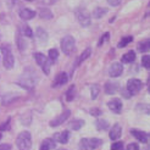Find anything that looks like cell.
Here are the masks:
<instances>
[{
	"mask_svg": "<svg viewBox=\"0 0 150 150\" xmlns=\"http://www.w3.org/2000/svg\"><path fill=\"white\" fill-rule=\"evenodd\" d=\"M37 82H38V76H37L35 71L32 69H28L22 73V76L20 77L18 84L26 89H32L35 86Z\"/></svg>",
	"mask_w": 150,
	"mask_h": 150,
	"instance_id": "1",
	"label": "cell"
},
{
	"mask_svg": "<svg viewBox=\"0 0 150 150\" xmlns=\"http://www.w3.org/2000/svg\"><path fill=\"white\" fill-rule=\"evenodd\" d=\"M16 144L18 150H31L32 148V137L31 133L23 131L18 134V137L16 139Z\"/></svg>",
	"mask_w": 150,
	"mask_h": 150,
	"instance_id": "2",
	"label": "cell"
},
{
	"mask_svg": "<svg viewBox=\"0 0 150 150\" xmlns=\"http://www.w3.org/2000/svg\"><path fill=\"white\" fill-rule=\"evenodd\" d=\"M61 50L65 55H71L76 50V40L72 35H66L61 39Z\"/></svg>",
	"mask_w": 150,
	"mask_h": 150,
	"instance_id": "3",
	"label": "cell"
},
{
	"mask_svg": "<svg viewBox=\"0 0 150 150\" xmlns=\"http://www.w3.org/2000/svg\"><path fill=\"white\" fill-rule=\"evenodd\" d=\"M1 54H3V60H4V66L5 69L11 70L15 64V59H13V54L11 51V48L9 45H1Z\"/></svg>",
	"mask_w": 150,
	"mask_h": 150,
	"instance_id": "4",
	"label": "cell"
},
{
	"mask_svg": "<svg viewBox=\"0 0 150 150\" xmlns=\"http://www.w3.org/2000/svg\"><path fill=\"white\" fill-rule=\"evenodd\" d=\"M103 144V140L98 138H83L79 142V150H94Z\"/></svg>",
	"mask_w": 150,
	"mask_h": 150,
	"instance_id": "5",
	"label": "cell"
},
{
	"mask_svg": "<svg viewBox=\"0 0 150 150\" xmlns=\"http://www.w3.org/2000/svg\"><path fill=\"white\" fill-rule=\"evenodd\" d=\"M34 59H35L37 64L40 66V69L43 70V72L45 74H49L50 73V67H51V61L44 54H42V52H35Z\"/></svg>",
	"mask_w": 150,
	"mask_h": 150,
	"instance_id": "6",
	"label": "cell"
},
{
	"mask_svg": "<svg viewBox=\"0 0 150 150\" xmlns=\"http://www.w3.org/2000/svg\"><path fill=\"white\" fill-rule=\"evenodd\" d=\"M142 88H143V83L137 78H132V79H129L128 82H127V88L126 89L128 91V93L131 95L138 94L142 91Z\"/></svg>",
	"mask_w": 150,
	"mask_h": 150,
	"instance_id": "7",
	"label": "cell"
},
{
	"mask_svg": "<svg viewBox=\"0 0 150 150\" xmlns=\"http://www.w3.org/2000/svg\"><path fill=\"white\" fill-rule=\"evenodd\" d=\"M76 16H77V20L79 23L83 26V27H88L91 25V13H89L86 9H78L76 11Z\"/></svg>",
	"mask_w": 150,
	"mask_h": 150,
	"instance_id": "8",
	"label": "cell"
},
{
	"mask_svg": "<svg viewBox=\"0 0 150 150\" xmlns=\"http://www.w3.org/2000/svg\"><path fill=\"white\" fill-rule=\"evenodd\" d=\"M70 115H71V111L70 110H65L61 115H59L57 117H55L54 120H51L50 121V126L51 127H57V126H60V125H62L67 118L70 117Z\"/></svg>",
	"mask_w": 150,
	"mask_h": 150,
	"instance_id": "9",
	"label": "cell"
},
{
	"mask_svg": "<svg viewBox=\"0 0 150 150\" xmlns=\"http://www.w3.org/2000/svg\"><path fill=\"white\" fill-rule=\"evenodd\" d=\"M122 72H123V66L120 62H114L109 69V74L111 77H114V78L120 77L122 74Z\"/></svg>",
	"mask_w": 150,
	"mask_h": 150,
	"instance_id": "10",
	"label": "cell"
},
{
	"mask_svg": "<svg viewBox=\"0 0 150 150\" xmlns=\"http://www.w3.org/2000/svg\"><path fill=\"white\" fill-rule=\"evenodd\" d=\"M108 106L109 109L114 112V114H120L122 111V101L115 98V99H111L109 103H108Z\"/></svg>",
	"mask_w": 150,
	"mask_h": 150,
	"instance_id": "11",
	"label": "cell"
},
{
	"mask_svg": "<svg viewBox=\"0 0 150 150\" xmlns=\"http://www.w3.org/2000/svg\"><path fill=\"white\" fill-rule=\"evenodd\" d=\"M121 134H122V127H121V125H120V123H115L114 126L111 127V131L109 133V137L112 140H117L120 137H121Z\"/></svg>",
	"mask_w": 150,
	"mask_h": 150,
	"instance_id": "12",
	"label": "cell"
},
{
	"mask_svg": "<svg viewBox=\"0 0 150 150\" xmlns=\"http://www.w3.org/2000/svg\"><path fill=\"white\" fill-rule=\"evenodd\" d=\"M131 133H132V136L136 138L138 142H140V143H143V144H146V143H148L149 136H148L145 132H143V131H138V129H132Z\"/></svg>",
	"mask_w": 150,
	"mask_h": 150,
	"instance_id": "13",
	"label": "cell"
},
{
	"mask_svg": "<svg viewBox=\"0 0 150 150\" xmlns=\"http://www.w3.org/2000/svg\"><path fill=\"white\" fill-rule=\"evenodd\" d=\"M67 81H69V76H67V73H65V72H60L57 76H56V78H55V81H54V83H52V87H54V88L62 87L64 84L67 83Z\"/></svg>",
	"mask_w": 150,
	"mask_h": 150,
	"instance_id": "14",
	"label": "cell"
},
{
	"mask_svg": "<svg viewBox=\"0 0 150 150\" xmlns=\"http://www.w3.org/2000/svg\"><path fill=\"white\" fill-rule=\"evenodd\" d=\"M69 139H70V132L69 131H62L60 133H56L54 136V140L59 142V143H61V144H66L67 142H69Z\"/></svg>",
	"mask_w": 150,
	"mask_h": 150,
	"instance_id": "15",
	"label": "cell"
},
{
	"mask_svg": "<svg viewBox=\"0 0 150 150\" xmlns=\"http://www.w3.org/2000/svg\"><path fill=\"white\" fill-rule=\"evenodd\" d=\"M118 91V83L117 82H108L105 84V93L111 95V94H115Z\"/></svg>",
	"mask_w": 150,
	"mask_h": 150,
	"instance_id": "16",
	"label": "cell"
},
{
	"mask_svg": "<svg viewBox=\"0 0 150 150\" xmlns=\"http://www.w3.org/2000/svg\"><path fill=\"white\" fill-rule=\"evenodd\" d=\"M35 16V11L33 10H29V9H22L20 11V17L25 21H28V20H32L33 17Z\"/></svg>",
	"mask_w": 150,
	"mask_h": 150,
	"instance_id": "17",
	"label": "cell"
},
{
	"mask_svg": "<svg viewBox=\"0 0 150 150\" xmlns=\"http://www.w3.org/2000/svg\"><path fill=\"white\" fill-rule=\"evenodd\" d=\"M39 16L43 20H51L52 18V12L48 7H40L39 9Z\"/></svg>",
	"mask_w": 150,
	"mask_h": 150,
	"instance_id": "18",
	"label": "cell"
},
{
	"mask_svg": "<svg viewBox=\"0 0 150 150\" xmlns=\"http://www.w3.org/2000/svg\"><path fill=\"white\" fill-rule=\"evenodd\" d=\"M134 60H136V52L133 50L126 52V54L122 56V62H125V64H131L134 61Z\"/></svg>",
	"mask_w": 150,
	"mask_h": 150,
	"instance_id": "19",
	"label": "cell"
},
{
	"mask_svg": "<svg viewBox=\"0 0 150 150\" xmlns=\"http://www.w3.org/2000/svg\"><path fill=\"white\" fill-rule=\"evenodd\" d=\"M138 50L140 52H146V51H150V39H144L139 42L138 44Z\"/></svg>",
	"mask_w": 150,
	"mask_h": 150,
	"instance_id": "20",
	"label": "cell"
},
{
	"mask_svg": "<svg viewBox=\"0 0 150 150\" xmlns=\"http://www.w3.org/2000/svg\"><path fill=\"white\" fill-rule=\"evenodd\" d=\"M55 148V142L54 139H44L40 145V149L43 150H51Z\"/></svg>",
	"mask_w": 150,
	"mask_h": 150,
	"instance_id": "21",
	"label": "cell"
},
{
	"mask_svg": "<svg viewBox=\"0 0 150 150\" xmlns=\"http://www.w3.org/2000/svg\"><path fill=\"white\" fill-rule=\"evenodd\" d=\"M95 126H96V129L98 131H105L109 128V122L106 120H96Z\"/></svg>",
	"mask_w": 150,
	"mask_h": 150,
	"instance_id": "22",
	"label": "cell"
},
{
	"mask_svg": "<svg viewBox=\"0 0 150 150\" xmlns=\"http://www.w3.org/2000/svg\"><path fill=\"white\" fill-rule=\"evenodd\" d=\"M37 37H38V40L42 43H45L48 40V33L42 28L37 29Z\"/></svg>",
	"mask_w": 150,
	"mask_h": 150,
	"instance_id": "23",
	"label": "cell"
},
{
	"mask_svg": "<svg viewBox=\"0 0 150 150\" xmlns=\"http://www.w3.org/2000/svg\"><path fill=\"white\" fill-rule=\"evenodd\" d=\"M91 54H92V49H91V48H87V49H86V50H84L83 52H82V55L79 56V59L77 60V62H76V65L78 66V65H79L81 62H83V61H84V60H86V59H88L89 56H91Z\"/></svg>",
	"mask_w": 150,
	"mask_h": 150,
	"instance_id": "24",
	"label": "cell"
},
{
	"mask_svg": "<svg viewBox=\"0 0 150 150\" xmlns=\"http://www.w3.org/2000/svg\"><path fill=\"white\" fill-rule=\"evenodd\" d=\"M74 96H76V87L71 86L69 88V91L66 92V100L67 101H72L74 99Z\"/></svg>",
	"mask_w": 150,
	"mask_h": 150,
	"instance_id": "25",
	"label": "cell"
},
{
	"mask_svg": "<svg viewBox=\"0 0 150 150\" xmlns=\"http://www.w3.org/2000/svg\"><path fill=\"white\" fill-rule=\"evenodd\" d=\"M99 93H100V87H99V84H92V87H91V98H92L93 100H95L96 98H98Z\"/></svg>",
	"mask_w": 150,
	"mask_h": 150,
	"instance_id": "26",
	"label": "cell"
},
{
	"mask_svg": "<svg viewBox=\"0 0 150 150\" xmlns=\"http://www.w3.org/2000/svg\"><path fill=\"white\" fill-rule=\"evenodd\" d=\"M105 13H108V9H104V7H96L93 11V17L94 18H100L103 17Z\"/></svg>",
	"mask_w": 150,
	"mask_h": 150,
	"instance_id": "27",
	"label": "cell"
},
{
	"mask_svg": "<svg viewBox=\"0 0 150 150\" xmlns=\"http://www.w3.org/2000/svg\"><path fill=\"white\" fill-rule=\"evenodd\" d=\"M83 126H84V121H83V120H74V121H72L70 123V127H71L72 129H74V131H78Z\"/></svg>",
	"mask_w": 150,
	"mask_h": 150,
	"instance_id": "28",
	"label": "cell"
},
{
	"mask_svg": "<svg viewBox=\"0 0 150 150\" xmlns=\"http://www.w3.org/2000/svg\"><path fill=\"white\" fill-rule=\"evenodd\" d=\"M132 40H133V37H132V35H126V37H123V38L120 40V43H118V48H125L126 45H128V44H129Z\"/></svg>",
	"mask_w": 150,
	"mask_h": 150,
	"instance_id": "29",
	"label": "cell"
},
{
	"mask_svg": "<svg viewBox=\"0 0 150 150\" xmlns=\"http://www.w3.org/2000/svg\"><path fill=\"white\" fill-rule=\"evenodd\" d=\"M136 110L140 111L142 114H146V115L150 114V106H149V105H146V104H138Z\"/></svg>",
	"mask_w": 150,
	"mask_h": 150,
	"instance_id": "30",
	"label": "cell"
},
{
	"mask_svg": "<svg viewBox=\"0 0 150 150\" xmlns=\"http://www.w3.org/2000/svg\"><path fill=\"white\" fill-rule=\"evenodd\" d=\"M57 57H59V51L56 50V49H50L49 50V60L51 62H55L56 60H57Z\"/></svg>",
	"mask_w": 150,
	"mask_h": 150,
	"instance_id": "31",
	"label": "cell"
},
{
	"mask_svg": "<svg viewBox=\"0 0 150 150\" xmlns=\"http://www.w3.org/2000/svg\"><path fill=\"white\" fill-rule=\"evenodd\" d=\"M17 47L21 51H23L26 49V40L22 38V35H17Z\"/></svg>",
	"mask_w": 150,
	"mask_h": 150,
	"instance_id": "32",
	"label": "cell"
},
{
	"mask_svg": "<svg viewBox=\"0 0 150 150\" xmlns=\"http://www.w3.org/2000/svg\"><path fill=\"white\" fill-rule=\"evenodd\" d=\"M17 99V96L16 95H6L3 98V104L4 105H7V104H11L13 100H16Z\"/></svg>",
	"mask_w": 150,
	"mask_h": 150,
	"instance_id": "33",
	"label": "cell"
},
{
	"mask_svg": "<svg viewBox=\"0 0 150 150\" xmlns=\"http://www.w3.org/2000/svg\"><path fill=\"white\" fill-rule=\"evenodd\" d=\"M142 65H143L145 69L150 70V55H144L142 57Z\"/></svg>",
	"mask_w": 150,
	"mask_h": 150,
	"instance_id": "34",
	"label": "cell"
},
{
	"mask_svg": "<svg viewBox=\"0 0 150 150\" xmlns=\"http://www.w3.org/2000/svg\"><path fill=\"white\" fill-rule=\"evenodd\" d=\"M22 31H23V35L28 37V38H31V37H33V33H32V29L29 28L28 26L23 25V27H22Z\"/></svg>",
	"mask_w": 150,
	"mask_h": 150,
	"instance_id": "35",
	"label": "cell"
},
{
	"mask_svg": "<svg viewBox=\"0 0 150 150\" xmlns=\"http://www.w3.org/2000/svg\"><path fill=\"white\" fill-rule=\"evenodd\" d=\"M111 150H123V143L122 142H115L111 145Z\"/></svg>",
	"mask_w": 150,
	"mask_h": 150,
	"instance_id": "36",
	"label": "cell"
},
{
	"mask_svg": "<svg viewBox=\"0 0 150 150\" xmlns=\"http://www.w3.org/2000/svg\"><path fill=\"white\" fill-rule=\"evenodd\" d=\"M109 38H110V33H105L104 35H103V38L99 40V47H101L103 44L106 42V40H109Z\"/></svg>",
	"mask_w": 150,
	"mask_h": 150,
	"instance_id": "37",
	"label": "cell"
},
{
	"mask_svg": "<svg viewBox=\"0 0 150 150\" xmlns=\"http://www.w3.org/2000/svg\"><path fill=\"white\" fill-rule=\"evenodd\" d=\"M10 128V118L7 120L6 122H4L1 126H0V131H6V129H9Z\"/></svg>",
	"mask_w": 150,
	"mask_h": 150,
	"instance_id": "38",
	"label": "cell"
},
{
	"mask_svg": "<svg viewBox=\"0 0 150 150\" xmlns=\"http://www.w3.org/2000/svg\"><path fill=\"white\" fill-rule=\"evenodd\" d=\"M126 150H139V145L137 143H131V144L127 145Z\"/></svg>",
	"mask_w": 150,
	"mask_h": 150,
	"instance_id": "39",
	"label": "cell"
},
{
	"mask_svg": "<svg viewBox=\"0 0 150 150\" xmlns=\"http://www.w3.org/2000/svg\"><path fill=\"white\" fill-rule=\"evenodd\" d=\"M103 112H101V110H99V109H92L91 110V115H93V116H99V115H101Z\"/></svg>",
	"mask_w": 150,
	"mask_h": 150,
	"instance_id": "40",
	"label": "cell"
},
{
	"mask_svg": "<svg viewBox=\"0 0 150 150\" xmlns=\"http://www.w3.org/2000/svg\"><path fill=\"white\" fill-rule=\"evenodd\" d=\"M121 1H122V0H108V3L111 6H117V5L121 4Z\"/></svg>",
	"mask_w": 150,
	"mask_h": 150,
	"instance_id": "41",
	"label": "cell"
},
{
	"mask_svg": "<svg viewBox=\"0 0 150 150\" xmlns=\"http://www.w3.org/2000/svg\"><path fill=\"white\" fill-rule=\"evenodd\" d=\"M0 150H11V145L10 144H1L0 145Z\"/></svg>",
	"mask_w": 150,
	"mask_h": 150,
	"instance_id": "42",
	"label": "cell"
},
{
	"mask_svg": "<svg viewBox=\"0 0 150 150\" xmlns=\"http://www.w3.org/2000/svg\"><path fill=\"white\" fill-rule=\"evenodd\" d=\"M42 1L45 4V5H52V4H55L57 0H42Z\"/></svg>",
	"mask_w": 150,
	"mask_h": 150,
	"instance_id": "43",
	"label": "cell"
},
{
	"mask_svg": "<svg viewBox=\"0 0 150 150\" xmlns=\"http://www.w3.org/2000/svg\"><path fill=\"white\" fill-rule=\"evenodd\" d=\"M122 93H123V96H125L126 99H128L129 96H131V94L128 93V91H127V89H122Z\"/></svg>",
	"mask_w": 150,
	"mask_h": 150,
	"instance_id": "44",
	"label": "cell"
},
{
	"mask_svg": "<svg viewBox=\"0 0 150 150\" xmlns=\"http://www.w3.org/2000/svg\"><path fill=\"white\" fill-rule=\"evenodd\" d=\"M143 150H150V145H146V146H145Z\"/></svg>",
	"mask_w": 150,
	"mask_h": 150,
	"instance_id": "45",
	"label": "cell"
},
{
	"mask_svg": "<svg viewBox=\"0 0 150 150\" xmlns=\"http://www.w3.org/2000/svg\"><path fill=\"white\" fill-rule=\"evenodd\" d=\"M148 84L150 86V76H149V78H148Z\"/></svg>",
	"mask_w": 150,
	"mask_h": 150,
	"instance_id": "46",
	"label": "cell"
},
{
	"mask_svg": "<svg viewBox=\"0 0 150 150\" xmlns=\"http://www.w3.org/2000/svg\"><path fill=\"white\" fill-rule=\"evenodd\" d=\"M3 18V15H0V20H1Z\"/></svg>",
	"mask_w": 150,
	"mask_h": 150,
	"instance_id": "47",
	"label": "cell"
},
{
	"mask_svg": "<svg viewBox=\"0 0 150 150\" xmlns=\"http://www.w3.org/2000/svg\"><path fill=\"white\" fill-rule=\"evenodd\" d=\"M26 1H33V0H26Z\"/></svg>",
	"mask_w": 150,
	"mask_h": 150,
	"instance_id": "48",
	"label": "cell"
},
{
	"mask_svg": "<svg viewBox=\"0 0 150 150\" xmlns=\"http://www.w3.org/2000/svg\"><path fill=\"white\" fill-rule=\"evenodd\" d=\"M1 137H3V136H1V133H0V139H1Z\"/></svg>",
	"mask_w": 150,
	"mask_h": 150,
	"instance_id": "49",
	"label": "cell"
},
{
	"mask_svg": "<svg viewBox=\"0 0 150 150\" xmlns=\"http://www.w3.org/2000/svg\"><path fill=\"white\" fill-rule=\"evenodd\" d=\"M149 93H150V86H149Z\"/></svg>",
	"mask_w": 150,
	"mask_h": 150,
	"instance_id": "50",
	"label": "cell"
},
{
	"mask_svg": "<svg viewBox=\"0 0 150 150\" xmlns=\"http://www.w3.org/2000/svg\"><path fill=\"white\" fill-rule=\"evenodd\" d=\"M59 150H66V149H59Z\"/></svg>",
	"mask_w": 150,
	"mask_h": 150,
	"instance_id": "51",
	"label": "cell"
},
{
	"mask_svg": "<svg viewBox=\"0 0 150 150\" xmlns=\"http://www.w3.org/2000/svg\"><path fill=\"white\" fill-rule=\"evenodd\" d=\"M40 150H43V149H40Z\"/></svg>",
	"mask_w": 150,
	"mask_h": 150,
	"instance_id": "52",
	"label": "cell"
}]
</instances>
